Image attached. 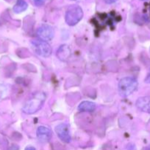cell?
I'll list each match as a JSON object with an SVG mask.
<instances>
[{"label": "cell", "mask_w": 150, "mask_h": 150, "mask_svg": "<svg viewBox=\"0 0 150 150\" xmlns=\"http://www.w3.org/2000/svg\"><path fill=\"white\" fill-rule=\"evenodd\" d=\"M138 87V81L132 77H125L120 80L119 83V92L123 98L130 95L136 90Z\"/></svg>", "instance_id": "6da1fadb"}, {"label": "cell", "mask_w": 150, "mask_h": 150, "mask_svg": "<svg viewBox=\"0 0 150 150\" xmlns=\"http://www.w3.org/2000/svg\"><path fill=\"white\" fill-rule=\"evenodd\" d=\"M25 150H35V149L34 147H32V146H28V147H26Z\"/></svg>", "instance_id": "9a60e30c"}, {"label": "cell", "mask_w": 150, "mask_h": 150, "mask_svg": "<svg viewBox=\"0 0 150 150\" xmlns=\"http://www.w3.org/2000/svg\"><path fill=\"white\" fill-rule=\"evenodd\" d=\"M33 1L35 5L38 6V7L44 5V3H45V0H33Z\"/></svg>", "instance_id": "7c38bea8"}, {"label": "cell", "mask_w": 150, "mask_h": 150, "mask_svg": "<svg viewBox=\"0 0 150 150\" xmlns=\"http://www.w3.org/2000/svg\"><path fill=\"white\" fill-rule=\"evenodd\" d=\"M83 17V11L79 6L74 4L68 8L66 13L65 20L69 26H74L77 24Z\"/></svg>", "instance_id": "3957f363"}, {"label": "cell", "mask_w": 150, "mask_h": 150, "mask_svg": "<svg viewBox=\"0 0 150 150\" xmlns=\"http://www.w3.org/2000/svg\"><path fill=\"white\" fill-rule=\"evenodd\" d=\"M45 99L46 97L44 93L36 94L32 99L26 103L23 108V111L27 114H32L37 112L43 106Z\"/></svg>", "instance_id": "7a4b0ae2"}, {"label": "cell", "mask_w": 150, "mask_h": 150, "mask_svg": "<svg viewBox=\"0 0 150 150\" xmlns=\"http://www.w3.org/2000/svg\"><path fill=\"white\" fill-rule=\"evenodd\" d=\"M136 107L144 112L150 114V96L138 98L136 101Z\"/></svg>", "instance_id": "ba28073f"}, {"label": "cell", "mask_w": 150, "mask_h": 150, "mask_svg": "<svg viewBox=\"0 0 150 150\" xmlns=\"http://www.w3.org/2000/svg\"><path fill=\"white\" fill-rule=\"evenodd\" d=\"M31 47L34 52L38 56L48 57L51 54V48L49 44L46 41L40 39H34L31 41Z\"/></svg>", "instance_id": "277c9868"}, {"label": "cell", "mask_w": 150, "mask_h": 150, "mask_svg": "<svg viewBox=\"0 0 150 150\" xmlns=\"http://www.w3.org/2000/svg\"><path fill=\"white\" fill-rule=\"evenodd\" d=\"M55 132L57 136L62 142L65 143H69L71 142V138L70 135V127L68 124L66 123H61L56 126Z\"/></svg>", "instance_id": "8992f818"}, {"label": "cell", "mask_w": 150, "mask_h": 150, "mask_svg": "<svg viewBox=\"0 0 150 150\" xmlns=\"http://www.w3.org/2000/svg\"><path fill=\"white\" fill-rule=\"evenodd\" d=\"M37 35L40 40H42L46 42L50 41L54 38V29L49 25L42 24L37 29Z\"/></svg>", "instance_id": "5b68a950"}, {"label": "cell", "mask_w": 150, "mask_h": 150, "mask_svg": "<svg viewBox=\"0 0 150 150\" xmlns=\"http://www.w3.org/2000/svg\"><path fill=\"white\" fill-rule=\"evenodd\" d=\"M28 4L24 0H17L16 4L13 7V11L16 13H20L26 10Z\"/></svg>", "instance_id": "8fae6325"}, {"label": "cell", "mask_w": 150, "mask_h": 150, "mask_svg": "<svg viewBox=\"0 0 150 150\" xmlns=\"http://www.w3.org/2000/svg\"><path fill=\"white\" fill-rule=\"evenodd\" d=\"M71 56V49L69 45H62L59 47L57 51V57L60 60L66 62Z\"/></svg>", "instance_id": "9c48e42d"}, {"label": "cell", "mask_w": 150, "mask_h": 150, "mask_svg": "<svg viewBox=\"0 0 150 150\" xmlns=\"http://www.w3.org/2000/svg\"><path fill=\"white\" fill-rule=\"evenodd\" d=\"M107 4H113V3L116 2L118 0H104Z\"/></svg>", "instance_id": "4fadbf2b"}, {"label": "cell", "mask_w": 150, "mask_h": 150, "mask_svg": "<svg viewBox=\"0 0 150 150\" xmlns=\"http://www.w3.org/2000/svg\"><path fill=\"white\" fill-rule=\"evenodd\" d=\"M141 1H146V0H141Z\"/></svg>", "instance_id": "2e32d148"}, {"label": "cell", "mask_w": 150, "mask_h": 150, "mask_svg": "<svg viewBox=\"0 0 150 150\" xmlns=\"http://www.w3.org/2000/svg\"><path fill=\"white\" fill-rule=\"evenodd\" d=\"M36 135L39 142L42 143H47L51 139L52 133L49 127L45 126H40L37 129Z\"/></svg>", "instance_id": "52a82bcc"}, {"label": "cell", "mask_w": 150, "mask_h": 150, "mask_svg": "<svg viewBox=\"0 0 150 150\" xmlns=\"http://www.w3.org/2000/svg\"><path fill=\"white\" fill-rule=\"evenodd\" d=\"M145 82L146 83H150V73H149V74L147 75L146 77Z\"/></svg>", "instance_id": "5bb4252c"}, {"label": "cell", "mask_w": 150, "mask_h": 150, "mask_svg": "<svg viewBox=\"0 0 150 150\" xmlns=\"http://www.w3.org/2000/svg\"><path fill=\"white\" fill-rule=\"evenodd\" d=\"M96 105L94 103L91 101H82L78 105V110L80 111H85V112H92L95 111Z\"/></svg>", "instance_id": "30bf717a"}]
</instances>
